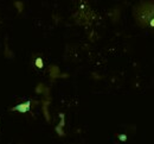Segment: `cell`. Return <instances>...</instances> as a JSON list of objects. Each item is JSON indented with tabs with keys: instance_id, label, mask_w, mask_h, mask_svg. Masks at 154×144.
Listing matches in <instances>:
<instances>
[{
	"instance_id": "cell-1",
	"label": "cell",
	"mask_w": 154,
	"mask_h": 144,
	"mask_svg": "<svg viewBox=\"0 0 154 144\" xmlns=\"http://www.w3.org/2000/svg\"><path fill=\"white\" fill-rule=\"evenodd\" d=\"M135 18L141 26H146L147 23L154 18V4H142L135 11Z\"/></svg>"
},
{
	"instance_id": "cell-3",
	"label": "cell",
	"mask_w": 154,
	"mask_h": 144,
	"mask_svg": "<svg viewBox=\"0 0 154 144\" xmlns=\"http://www.w3.org/2000/svg\"><path fill=\"white\" fill-rule=\"evenodd\" d=\"M59 118H60V122L58 124L57 126H56V132H57L58 135L60 136V137H63L65 133H64V131H63V127H64V125H65V118H64V114L63 113H59Z\"/></svg>"
},
{
	"instance_id": "cell-9",
	"label": "cell",
	"mask_w": 154,
	"mask_h": 144,
	"mask_svg": "<svg viewBox=\"0 0 154 144\" xmlns=\"http://www.w3.org/2000/svg\"><path fill=\"white\" fill-rule=\"evenodd\" d=\"M117 137H119V139L122 141V142H126V141H127V136H126V135H122V133H121V135H117Z\"/></svg>"
},
{
	"instance_id": "cell-5",
	"label": "cell",
	"mask_w": 154,
	"mask_h": 144,
	"mask_svg": "<svg viewBox=\"0 0 154 144\" xmlns=\"http://www.w3.org/2000/svg\"><path fill=\"white\" fill-rule=\"evenodd\" d=\"M50 104V100H43V113L45 116V119L48 122H50V114H49V111H48V106Z\"/></svg>"
},
{
	"instance_id": "cell-4",
	"label": "cell",
	"mask_w": 154,
	"mask_h": 144,
	"mask_svg": "<svg viewBox=\"0 0 154 144\" xmlns=\"http://www.w3.org/2000/svg\"><path fill=\"white\" fill-rule=\"evenodd\" d=\"M50 78L52 79V80H55V79H57L60 76V70H59V68H58L57 66H50Z\"/></svg>"
},
{
	"instance_id": "cell-7",
	"label": "cell",
	"mask_w": 154,
	"mask_h": 144,
	"mask_svg": "<svg viewBox=\"0 0 154 144\" xmlns=\"http://www.w3.org/2000/svg\"><path fill=\"white\" fill-rule=\"evenodd\" d=\"M35 64H36V67H37V68H39V69H42V68L44 67V62H43V60H42L40 57L36 59V61H35Z\"/></svg>"
},
{
	"instance_id": "cell-10",
	"label": "cell",
	"mask_w": 154,
	"mask_h": 144,
	"mask_svg": "<svg viewBox=\"0 0 154 144\" xmlns=\"http://www.w3.org/2000/svg\"><path fill=\"white\" fill-rule=\"evenodd\" d=\"M148 24H149V25H151L152 27H154V18H153V19H151V21H149V23H148Z\"/></svg>"
},
{
	"instance_id": "cell-6",
	"label": "cell",
	"mask_w": 154,
	"mask_h": 144,
	"mask_svg": "<svg viewBox=\"0 0 154 144\" xmlns=\"http://www.w3.org/2000/svg\"><path fill=\"white\" fill-rule=\"evenodd\" d=\"M36 92H37V93H45V94H48V93H49V89H48L43 83H39L38 86L36 87Z\"/></svg>"
},
{
	"instance_id": "cell-2",
	"label": "cell",
	"mask_w": 154,
	"mask_h": 144,
	"mask_svg": "<svg viewBox=\"0 0 154 144\" xmlns=\"http://www.w3.org/2000/svg\"><path fill=\"white\" fill-rule=\"evenodd\" d=\"M30 106H31V101H26V103H21L19 105H16L14 107L11 108V111H17L20 113H26L30 111Z\"/></svg>"
},
{
	"instance_id": "cell-8",
	"label": "cell",
	"mask_w": 154,
	"mask_h": 144,
	"mask_svg": "<svg viewBox=\"0 0 154 144\" xmlns=\"http://www.w3.org/2000/svg\"><path fill=\"white\" fill-rule=\"evenodd\" d=\"M14 6L19 10V12L23 11V2H20V1H16V2H14Z\"/></svg>"
}]
</instances>
